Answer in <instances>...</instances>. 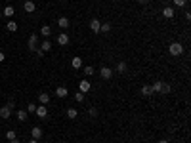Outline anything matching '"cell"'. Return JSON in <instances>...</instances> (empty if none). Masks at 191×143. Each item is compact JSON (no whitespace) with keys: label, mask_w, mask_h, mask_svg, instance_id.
<instances>
[{"label":"cell","mask_w":191,"mask_h":143,"mask_svg":"<svg viewBox=\"0 0 191 143\" xmlns=\"http://www.w3.org/2000/svg\"><path fill=\"white\" fill-rule=\"evenodd\" d=\"M168 52H170V55H182L184 46H182L180 42H172V44H170V48H168Z\"/></svg>","instance_id":"obj_1"},{"label":"cell","mask_w":191,"mask_h":143,"mask_svg":"<svg viewBox=\"0 0 191 143\" xmlns=\"http://www.w3.org/2000/svg\"><path fill=\"white\" fill-rule=\"evenodd\" d=\"M10 116H12V109L8 107V105L0 107V118H4V120H6V118H10Z\"/></svg>","instance_id":"obj_2"},{"label":"cell","mask_w":191,"mask_h":143,"mask_svg":"<svg viewBox=\"0 0 191 143\" xmlns=\"http://www.w3.org/2000/svg\"><path fill=\"white\" fill-rule=\"evenodd\" d=\"M90 88H92V84L88 82V80H82V82L79 84V92H82V93H88V92H90Z\"/></svg>","instance_id":"obj_3"},{"label":"cell","mask_w":191,"mask_h":143,"mask_svg":"<svg viewBox=\"0 0 191 143\" xmlns=\"http://www.w3.org/2000/svg\"><path fill=\"white\" fill-rule=\"evenodd\" d=\"M35 114H36V116H38V118H46V116H48V109L44 107V105H40V107H36Z\"/></svg>","instance_id":"obj_4"},{"label":"cell","mask_w":191,"mask_h":143,"mask_svg":"<svg viewBox=\"0 0 191 143\" xmlns=\"http://www.w3.org/2000/svg\"><path fill=\"white\" fill-rule=\"evenodd\" d=\"M99 75H101V78H105V80H109L113 76V71L109 67H101V71H99Z\"/></svg>","instance_id":"obj_5"},{"label":"cell","mask_w":191,"mask_h":143,"mask_svg":"<svg viewBox=\"0 0 191 143\" xmlns=\"http://www.w3.org/2000/svg\"><path fill=\"white\" fill-rule=\"evenodd\" d=\"M31 136H32V139H36V141L42 139V130H40L38 126H35V128L31 130Z\"/></svg>","instance_id":"obj_6"},{"label":"cell","mask_w":191,"mask_h":143,"mask_svg":"<svg viewBox=\"0 0 191 143\" xmlns=\"http://www.w3.org/2000/svg\"><path fill=\"white\" fill-rule=\"evenodd\" d=\"M99 27H101L99 19H92V21H90V31L92 32H99Z\"/></svg>","instance_id":"obj_7"},{"label":"cell","mask_w":191,"mask_h":143,"mask_svg":"<svg viewBox=\"0 0 191 143\" xmlns=\"http://www.w3.org/2000/svg\"><path fill=\"white\" fill-rule=\"evenodd\" d=\"M23 8H25L27 14H32V11L36 10V6H35V2H32V0H27V2L23 4Z\"/></svg>","instance_id":"obj_8"},{"label":"cell","mask_w":191,"mask_h":143,"mask_svg":"<svg viewBox=\"0 0 191 143\" xmlns=\"http://www.w3.org/2000/svg\"><path fill=\"white\" fill-rule=\"evenodd\" d=\"M55 96L63 99V97H67V96H69V90H67V88H63V86H59V88H55Z\"/></svg>","instance_id":"obj_9"},{"label":"cell","mask_w":191,"mask_h":143,"mask_svg":"<svg viewBox=\"0 0 191 143\" xmlns=\"http://www.w3.org/2000/svg\"><path fill=\"white\" fill-rule=\"evenodd\" d=\"M162 15H164L166 19H172L174 17V8H170V6H166L164 10H162Z\"/></svg>","instance_id":"obj_10"},{"label":"cell","mask_w":191,"mask_h":143,"mask_svg":"<svg viewBox=\"0 0 191 143\" xmlns=\"http://www.w3.org/2000/svg\"><path fill=\"white\" fill-rule=\"evenodd\" d=\"M58 44H59V46H67V44H69V36L65 34V32L58 36Z\"/></svg>","instance_id":"obj_11"},{"label":"cell","mask_w":191,"mask_h":143,"mask_svg":"<svg viewBox=\"0 0 191 143\" xmlns=\"http://www.w3.org/2000/svg\"><path fill=\"white\" fill-rule=\"evenodd\" d=\"M36 42H38V36H36V34H31V38H29V48H31L32 52L36 50Z\"/></svg>","instance_id":"obj_12"},{"label":"cell","mask_w":191,"mask_h":143,"mask_svg":"<svg viewBox=\"0 0 191 143\" xmlns=\"http://www.w3.org/2000/svg\"><path fill=\"white\" fill-rule=\"evenodd\" d=\"M14 14H15L14 6H6V8H4V11H2V15H6V17H14Z\"/></svg>","instance_id":"obj_13"},{"label":"cell","mask_w":191,"mask_h":143,"mask_svg":"<svg viewBox=\"0 0 191 143\" xmlns=\"http://www.w3.org/2000/svg\"><path fill=\"white\" fill-rule=\"evenodd\" d=\"M141 96H153V90H151V86H149V84L141 86Z\"/></svg>","instance_id":"obj_14"},{"label":"cell","mask_w":191,"mask_h":143,"mask_svg":"<svg viewBox=\"0 0 191 143\" xmlns=\"http://www.w3.org/2000/svg\"><path fill=\"white\" fill-rule=\"evenodd\" d=\"M117 73H119V75L126 73V63H124V61H119V63H117Z\"/></svg>","instance_id":"obj_15"},{"label":"cell","mask_w":191,"mask_h":143,"mask_svg":"<svg viewBox=\"0 0 191 143\" xmlns=\"http://www.w3.org/2000/svg\"><path fill=\"white\" fill-rule=\"evenodd\" d=\"M71 65H73V69H80L82 67V59H80V57H73Z\"/></svg>","instance_id":"obj_16"},{"label":"cell","mask_w":191,"mask_h":143,"mask_svg":"<svg viewBox=\"0 0 191 143\" xmlns=\"http://www.w3.org/2000/svg\"><path fill=\"white\" fill-rule=\"evenodd\" d=\"M38 101H40V103H42V105H46L48 101H50V96H48L46 92H42V93H40V96H38Z\"/></svg>","instance_id":"obj_17"},{"label":"cell","mask_w":191,"mask_h":143,"mask_svg":"<svg viewBox=\"0 0 191 143\" xmlns=\"http://www.w3.org/2000/svg\"><path fill=\"white\" fill-rule=\"evenodd\" d=\"M40 50H42L44 54H46V52H50V50H52V42H50V40H44V42H42V48H40Z\"/></svg>","instance_id":"obj_18"},{"label":"cell","mask_w":191,"mask_h":143,"mask_svg":"<svg viewBox=\"0 0 191 143\" xmlns=\"http://www.w3.org/2000/svg\"><path fill=\"white\" fill-rule=\"evenodd\" d=\"M58 25L61 27V29H67V27H69V19H67V17H59V19H58Z\"/></svg>","instance_id":"obj_19"},{"label":"cell","mask_w":191,"mask_h":143,"mask_svg":"<svg viewBox=\"0 0 191 143\" xmlns=\"http://www.w3.org/2000/svg\"><path fill=\"white\" fill-rule=\"evenodd\" d=\"M40 32H42V36H44V38H48V36L52 34V29L48 27V25H44L42 29H40Z\"/></svg>","instance_id":"obj_20"},{"label":"cell","mask_w":191,"mask_h":143,"mask_svg":"<svg viewBox=\"0 0 191 143\" xmlns=\"http://www.w3.org/2000/svg\"><path fill=\"white\" fill-rule=\"evenodd\" d=\"M6 29H8L10 32H15V31H17V23H15V21H8Z\"/></svg>","instance_id":"obj_21"},{"label":"cell","mask_w":191,"mask_h":143,"mask_svg":"<svg viewBox=\"0 0 191 143\" xmlns=\"http://www.w3.org/2000/svg\"><path fill=\"white\" fill-rule=\"evenodd\" d=\"M151 90H153V93H161V90H162V82H161V80H159V82H155V84H153L151 86Z\"/></svg>","instance_id":"obj_22"},{"label":"cell","mask_w":191,"mask_h":143,"mask_svg":"<svg viewBox=\"0 0 191 143\" xmlns=\"http://www.w3.org/2000/svg\"><path fill=\"white\" fill-rule=\"evenodd\" d=\"M109 31H111V23H101L99 32H109Z\"/></svg>","instance_id":"obj_23"},{"label":"cell","mask_w":191,"mask_h":143,"mask_svg":"<svg viewBox=\"0 0 191 143\" xmlns=\"http://www.w3.org/2000/svg\"><path fill=\"white\" fill-rule=\"evenodd\" d=\"M67 116H69V118H76V116H79L76 109H73V107H71V109H67Z\"/></svg>","instance_id":"obj_24"},{"label":"cell","mask_w":191,"mask_h":143,"mask_svg":"<svg viewBox=\"0 0 191 143\" xmlns=\"http://www.w3.org/2000/svg\"><path fill=\"white\" fill-rule=\"evenodd\" d=\"M94 67H92V65H88V67H84V75H86V76H92V75H94Z\"/></svg>","instance_id":"obj_25"},{"label":"cell","mask_w":191,"mask_h":143,"mask_svg":"<svg viewBox=\"0 0 191 143\" xmlns=\"http://www.w3.org/2000/svg\"><path fill=\"white\" fill-rule=\"evenodd\" d=\"M17 120H27V111H17Z\"/></svg>","instance_id":"obj_26"},{"label":"cell","mask_w":191,"mask_h":143,"mask_svg":"<svg viewBox=\"0 0 191 143\" xmlns=\"http://www.w3.org/2000/svg\"><path fill=\"white\" fill-rule=\"evenodd\" d=\"M14 137H17V134H15L14 130H8V132H6V139L10 141V139H14Z\"/></svg>","instance_id":"obj_27"},{"label":"cell","mask_w":191,"mask_h":143,"mask_svg":"<svg viewBox=\"0 0 191 143\" xmlns=\"http://www.w3.org/2000/svg\"><path fill=\"white\" fill-rule=\"evenodd\" d=\"M174 2V6H178V8H184L185 4H187V0H172Z\"/></svg>","instance_id":"obj_28"},{"label":"cell","mask_w":191,"mask_h":143,"mask_svg":"<svg viewBox=\"0 0 191 143\" xmlns=\"http://www.w3.org/2000/svg\"><path fill=\"white\" fill-rule=\"evenodd\" d=\"M168 92H170V84L162 82V90H161V93H168Z\"/></svg>","instance_id":"obj_29"},{"label":"cell","mask_w":191,"mask_h":143,"mask_svg":"<svg viewBox=\"0 0 191 143\" xmlns=\"http://www.w3.org/2000/svg\"><path fill=\"white\" fill-rule=\"evenodd\" d=\"M88 114H90L92 118H96V116H97V109H96V107H90V111H88Z\"/></svg>","instance_id":"obj_30"},{"label":"cell","mask_w":191,"mask_h":143,"mask_svg":"<svg viewBox=\"0 0 191 143\" xmlns=\"http://www.w3.org/2000/svg\"><path fill=\"white\" fill-rule=\"evenodd\" d=\"M36 111V105L35 103H29V105H27V113H35Z\"/></svg>","instance_id":"obj_31"},{"label":"cell","mask_w":191,"mask_h":143,"mask_svg":"<svg viewBox=\"0 0 191 143\" xmlns=\"http://www.w3.org/2000/svg\"><path fill=\"white\" fill-rule=\"evenodd\" d=\"M75 99H76V101H82V99H84V93H82V92H76V93H75Z\"/></svg>","instance_id":"obj_32"},{"label":"cell","mask_w":191,"mask_h":143,"mask_svg":"<svg viewBox=\"0 0 191 143\" xmlns=\"http://www.w3.org/2000/svg\"><path fill=\"white\" fill-rule=\"evenodd\" d=\"M6 105H8V107H10V109H15V101H14V99H10V101H8Z\"/></svg>","instance_id":"obj_33"},{"label":"cell","mask_w":191,"mask_h":143,"mask_svg":"<svg viewBox=\"0 0 191 143\" xmlns=\"http://www.w3.org/2000/svg\"><path fill=\"white\" fill-rule=\"evenodd\" d=\"M4 59H6V55H4V52H0V63H2Z\"/></svg>","instance_id":"obj_34"},{"label":"cell","mask_w":191,"mask_h":143,"mask_svg":"<svg viewBox=\"0 0 191 143\" xmlns=\"http://www.w3.org/2000/svg\"><path fill=\"white\" fill-rule=\"evenodd\" d=\"M10 143H19V139H17V137H14V139H10Z\"/></svg>","instance_id":"obj_35"},{"label":"cell","mask_w":191,"mask_h":143,"mask_svg":"<svg viewBox=\"0 0 191 143\" xmlns=\"http://www.w3.org/2000/svg\"><path fill=\"white\" fill-rule=\"evenodd\" d=\"M138 2H140V4H147L149 0H138Z\"/></svg>","instance_id":"obj_36"},{"label":"cell","mask_w":191,"mask_h":143,"mask_svg":"<svg viewBox=\"0 0 191 143\" xmlns=\"http://www.w3.org/2000/svg\"><path fill=\"white\" fill-rule=\"evenodd\" d=\"M29 143H38V141H36V139H31V141H29Z\"/></svg>","instance_id":"obj_37"},{"label":"cell","mask_w":191,"mask_h":143,"mask_svg":"<svg viewBox=\"0 0 191 143\" xmlns=\"http://www.w3.org/2000/svg\"><path fill=\"white\" fill-rule=\"evenodd\" d=\"M159 143H168V141H166V139H161V141H159Z\"/></svg>","instance_id":"obj_38"},{"label":"cell","mask_w":191,"mask_h":143,"mask_svg":"<svg viewBox=\"0 0 191 143\" xmlns=\"http://www.w3.org/2000/svg\"><path fill=\"white\" fill-rule=\"evenodd\" d=\"M0 19H2V11H0Z\"/></svg>","instance_id":"obj_39"}]
</instances>
